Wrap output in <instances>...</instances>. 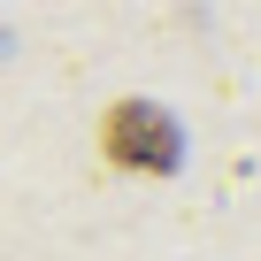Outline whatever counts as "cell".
Segmentation results:
<instances>
[{"mask_svg": "<svg viewBox=\"0 0 261 261\" xmlns=\"http://www.w3.org/2000/svg\"><path fill=\"white\" fill-rule=\"evenodd\" d=\"M100 154L115 169H130V177H169L177 154H185V139H177V123L154 100H115L108 123H100Z\"/></svg>", "mask_w": 261, "mask_h": 261, "instance_id": "1", "label": "cell"}]
</instances>
